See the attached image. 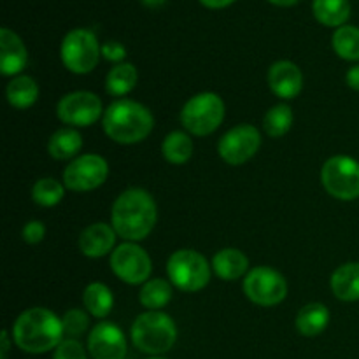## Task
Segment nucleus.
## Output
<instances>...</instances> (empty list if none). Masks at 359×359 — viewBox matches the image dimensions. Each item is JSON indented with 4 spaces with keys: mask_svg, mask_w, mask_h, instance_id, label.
Here are the masks:
<instances>
[{
    "mask_svg": "<svg viewBox=\"0 0 359 359\" xmlns=\"http://www.w3.org/2000/svg\"><path fill=\"white\" fill-rule=\"evenodd\" d=\"M112 228L125 241H142L153 231L158 219L153 196L139 188L123 191L112 205Z\"/></svg>",
    "mask_w": 359,
    "mask_h": 359,
    "instance_id": "nucleus-1",
    "label": "nucleus"
},
{
    "mask_svg": "<svg viewBox=\"0 0 359 359\" xmlns=\"http://www.w3.org/2000/svg\"><path fill=\"white\" fill-rule=\"evenodd\" d=\"M63 323L49 309L34 307L25 311L13 326V339L21 351L42 354L63 342Z\"/></svg>",
    "mask_w": 359,
    "mask_h": 359,
    "instance_id": "nucleus-2",
    "label": "nucleus"
},
{
    "mask_svg": "<svg viewBox=\"0 0 359 359\" xmlns=\"http://www.w3.org/2000/svg\"><path fill=\"white\" fill-rule=\"evenodd\" d=\"M102 125L114 142L135 144L149 135L154 119L146 105L133 100H118L107 107Z\"/></svg>",
    "mask_w": 359,
    "mask_h": 359,
    "instance_id": "nucleus-3",
    "label": "nucleus"
},
{
    "mask_svg": "<svg viewBox=\"0 0 359 359\" xmlns=\"http://www.w3.org/2000/svg\"><path fill=\"white\" fill-rule=\"evenodd\" d=\"M177 328L170 316L160 311L140 314L132 326V342L140 353L158 356L174 347Z\"/></svg>",
    "mask_w": 359,
    "mask_h": 359,
    "instance_id": "nucleus-4",
    "label": "nucleus"
},
{
    "mask_svg": "<svg viewBox=\"0 0 359 359\" xmlns=\"http://www.w3.org/2000/svg\"><path fill=\"white\" fill-rule=\"evenodd\" d=\"M167 273L170 283L186 293L203 290L210 280V269L207 259L191 249L175 251L168 258Z\"/></svg>",
    "mask_w": 359,
    "mask_h": 359,
    "instance_id": "nucleus-5",
    "label": "nucleus"
},
{
    "mask_svg": "<svg viewBox=\"0 0 359 359\" xmlns=\"http://www.w3.org/2000/svg\"><path fill=\"white\" fill-rule=\"evenodd\" d=\"M224 119V104L216 93H200L186 102L181 121L189 133L198 137L210 135Z\"/></svg>",
    "mask_w": 359,
    "mask_h": 359,
    "instance_id": "nucleus-6",
    "label": "nucleus"
},
{
    "mask_svg": "<svg viewBox=\"0 0 359 359\" xmlns=\"http://www.w3.org/2000/svg\"><path fill=\"white\" fill-rule=\"evenodd\" d=\"M102 48L93 32L77 28L69 32L62 42V62L70 72L88 74L98 65Z\"/></svg>",
    "mask_w": 359,
    "mask_h": 359,
    "instance_id": "nucleus-7",
    "label": "nucleus"
},
{
    "mask_svg": "<svg viewBox=\"0 0 359 359\" xmlns=\"http://www.w3.org/2000/svg\"><path fill=\"white\" fill-rule=\"evenodd\" d=\"M321 181L333 198L346 202L359 198V163L353 158H330L321 170Z\"/></svg>",
    "mask_w": 359,
    "mask_h": 359,
    "instance_id": "nucleus-8",
    "label": "nucleus"
},
{
    "mask_svg": "<svg viewBox=\"0 0 359 359\" xmlns=\"http://www.w3.org/2000/svg\"><path fill=\"white\" fill-rule=\"evenodd\" d=\"M244 293L259 307H273L286 298L287 284L277 270L256 266L245 276Z\"/></svg>",
    "mask_w": 359,
    "mask_h": 359,
    "instance_id": "nucleus-9",
    "label": "nucleus"
},
{
    "mask_svg": "<svg viewBox=\"0 0 359 359\" xmlns=\"http://www.w3.org/2000/svg\"><path fill=\"white\" fill-rule=\"evenodd\" d=\"M111 269L123 283L142 284L149 279L153 265L149 255L140 245L126 242L112 251Z\"/></svg>",
    "mask_w": 359,
    "mask_h": 359,
    "instance_id": "nucleus-10",
    "label": "nucleus"
},
{
    "mask_svg": "<svg viewBox=\"0 0 359 359\" xmlns=\"http://www.w3.org/2000/svg\"><path fill=\"white\" fill-rule=\"evenodd\" d=\"M109 165L98 154H83L76 158L63 172L65 186L72 191H91L105 182Z\"/></svg>",
    "mask_w": 359,
    "mask_h": 359,
    "instance_id": "nucleus-11",
    "label": "nucleus"
},
{
    "mask_svg": "<svg viewBox=\"0 0 359 359\" xmlns=\"http://www.w3.org/2000/svg\"><path fill=\"white\" fill-rule=\"evenodd\" d=\"M262 146V135L251 125H238L219 140V156L228 165H242L251 160Z\"/></svg>",
    "mask_w": 359,
    "mask_h": 359,
    "instance_id": "nucleus-12",
    "label": "nucleus"
},
{
    "mask_svg": "<svg viewBox=\"0 0 359 359\" xmlns=\"http://www.w3.org/2000/svg\"><path fill=\"white\" fill-rule=\"evenodd\" d=\"M56 114L65 125L90 126L102 116V102L91 91H74L58 102Z\"/></svg>",
    "mask_w": 359,
    "mask_h": 359,
    "instance_id": "nucleus-13",
    "label": "nucleus"
},
{
    "mask_svg": "<svg viewBox=\"0 0 359 359\" xmlns=\"http://www.w3.org/2000/svg\"><path fill=\"white\" fill-rule=\"evenodd\" d=\"M88 349L93 359H125V335L112 323H100L88 337Z\"/></svg>",
    "mask_w": 359,
    "mask_h": 359,
    "instance_id": "nucleus-14",
    "label": "nucleus"
},
{
    "mask_svg": "<svg viewBox=\"0 0 359 359\" xmlns=\"http://www.w3.org/2000/svg\"><path fill=\"white\" fill-rule=\"evenodd\" d=\"M269 84L270 90L280 98H294L300 95L302 86H304V76L300 69L293 62H276L269 70Z\"/></svg>",
    "mask_w": 359,
    "mask_h": 359,
    "instance_id": "nucleus-15",
    "label": "nucleus"
},
{
    "mask_svg": "<svg viewBox=\"0 0 359 359\" xmlns=\"http://www.w3.org/2000/svg\"><path fill=\"white\" fill-rule=\"evenodd\" d=\"M28 51L23 41L9 28L0 30V72L16 76L27 67Z\"/></svg>",
    "mask_w": 359,
    "mask_h": 359,
    "instance_id": "nucleus-16",
    "label": "nucleus"
},
{
    "mask_svg": "<svg viewBox=\"0 0 359 359\" xmlns=\"http://www.w3.org/2000/svg\"><path fill=\"white\" fill-rule=\"evenodd\" d=\"M114 228L105 223H93L81 233L79 249L88 258H102L107 255L116 242Z\"/></svg>",
    "mask_w": 359,
    "mask_h": 359,
    "instance_id": "nucleus-17",
    "label": "nucleus"
},
{
    "mask_svg": "<svg viewBox=\"0 0 359 359\" xmlns=\"http://www.w3.org/2000/svg\"><path fill=\"white\" fill-rule=\"evenodd\" d=\"M332 291L339 300H359V263H346L332 276Z\"/></svg>",
    "mask_w": 359,
    "mask_h": 359,
    "instance_id": "nucleus-18",
    "label": "nucleus"
},
{
    "mask_svg": "<svg viewBox=\"0 0 359 359\" xmlns=\"http://www.w3.org/2000/svg\"><path fill=\"white\" fill-rule=\"evenodd\" d=\"M249 262L238 249H221L212 259V269L216 276L223 280H237L248 272Z\"/></svg>",
    "mask_w": 359,
    "mask_h": 359,
    "instance_id": "nucleus-19",
    "label": "nucleus"
},
{
    "mask_svg": "<svg viewBox=\"0 0 359 359\" xmlns=\"http://www.w3.org/2000/svg\"><path fill=\"white\" fill-rule=\"evenodd\" d=\"M330 323V312L323 304L305 305L297 318V328L304 337H318Z\"/></svg>",
    "mask_w": 359,
    "mask_h": 359,
    "instance_id": "nucleus-20",
    "label": "nucleus"
},
{
    "mask_svg": "<svg viewBox=\"0 0 359 359\" xmlns=\"http://www.w3.org/2000/svg\"><path fill=\"white\" fill-rule=\"evenodd\" d=\"M83 147V137L74 128H62L49 139L48 151L55 160H70Z\"/></svg>",
    "mask_w": 359,
    "mask_h": 359,
    "instance_id": "nucleus-21",
    "label": "nucleus"
},
{
    "mask_svg": "<svg viewBox=\"0 0 359 359\" xmlns=\"http://www.w3.org/2000/svg\"><path fill=\"white\" fill-rule=\"evenodd\" d=\"M83 304L86 311L95 318H107L114 305L111 290L102 283H91L83 293Z\"/></svg>",
    "mask_w": 359,
    "mask_h": 359,
    "instance_id": "nucleus-22",
    "label": "nucleus"
},
{
    "mask_svg": "<svg viewBox=\"0 0 359 359\" xmlns=\"http://www.w3.org/2000/svg\"><path fill=\"white\" fill-rule=\"evenodd\" d=\"M314 16L326 27H342L351 16L349 0H314Z\"/></svg>",
    "mask_w": 359,
    "mask_h": 359,
    "instance_id": "nucleus-23",
    "label": "nucleus"
},
{
    "mask_svg": "<svg viewBox=\"0 0 359 359\" xmlns=\"http://www.w3.org/2000/svg\"><path fill=\"white\" fill-rule=\"evenodd\" d=\"M39 86L32 77L20 76L14 77L7 84V100L16 109H28L37 102Z\"/></svg>",
    "mask_w": 359,
    "mask_h": 359,
    "instance_id": "nucleus-24",
    "label": "nucleus"
},
{
    "mask_svg": "<svg viewBox=\"0 0 359 359\" xmlns=\"http://www.w3.org/2000/svg\"><path fill=\"white\" fill-rule=\"evenodd\" d=\"M137 79H139V74H137V69L132 63H119L107 74L105 90H107L109 95L123 97V95L130 93L135 88Z\"/></svg>",
    "mask_w": 359,
    "mask_h": 359,
    "instance_id": "nucleus-25",
    "label": "nucleus"
},
{
    "mask_svg": "<svg viewBox=\"0 0 359 359\" xmlns=\"http://www.w3.org/2000/svg\"><path fill=\"white\" fill-rule=\"evenodd\" d=\"M161 153L168 163L182 165L191 158L193 154V140L189 135L182 132H172L165 137Z\"/></svg>",
    "mask_w": 359,
    "mask_h": 359,
    "instance_id": "nucleus-26",
    "label": "nucleus"
},
{
    "mask_svg": "<svg viewBox=\"0 0 359 359\" xmlns=\"http://www.w3.org/2000/svg\"><path fill=\"white\" fill-rule=\"evenodd\" d=\"M140 304L149 311H158L172 300V287L163 279H151L144 284L139 294Z\"/></svg>",
    "mask_w": 359,
    "mask_h": 359,
    "instance_id": "nucleus-27",
    "label": "nucleus"
},
{
    "mask_svg": "<svg viewBox=\"0 0 359 359\" xmlns=\"http://www.w3.org/2000/svg\"><path fill=\"white\" fill-rule=\"evenodd\" d=\"M291 125H293V111L287 104L273 105L263 119V128L272 139L286 135L291 130Z\"/></svg>",
    "mask_w": 359,
    "mask_h": 359,
    "instance_id": "nucleus-28",
    "label": "nucleus"
},
{
    "mask_svg": "<svg viewBox=\"0 0 359 359\" xmlns=\"http://www.w3.org/2000/svg\"><path fill=\"white\" fill-rule=\"evenodd\" d=\"M332 44L340 58L356 62V60H359V28L340 27L333 34Z\"/></svg>",
    "mask_w": 359,
    "mask_h": 359,
    "instance_id": "nucleus-29",
    "label": "nucleus"
},
{
    "mask_svg": "<svg viewBox=\"0 0 359 359\" xmlns=\"http://www.w3.org/2000/svg\"><path fill=\"white\" fill-rule=\"evenodd\" d=\"M63 195H65L63 186L51 177L39 179L32 189V198L41 207H55L56 203L62 202Z\"/></svg>",
    "mask_w": 359,
    "mask_h": 359,
    "instance_id": "nucleus-30",
    "label": "nucleus"
},
{
    "mask_svg": "<svg viewBox=\"0 0 359 359\" xmlns=\"http://www.w3.org/2000/svg\"><path fill=\"white\" fill-rule=\"evenodd\" d=\"M62 323H63V332H65V335H69L70 339H77V337H81L88 330L90 319H88V316L84 314V311L72 309V311L65 312Z\"/></svg>",
    "mask_w": 359,
    "mask_h": 359,
    "instance_id": "nucleus-31",
    "label": "nucleus"
},
{
    "mask_svg": "<svg viewBox=\"0 0 359 359\" xmlns=\"http://www.w3.org/2000/svg\"><path fill=\"white\" fill-rule=\"evenodd\" d=\"M53 359H86V353L76 339H67L56 347Z\"/></svg>",
    "mask_w": 359,
    "mask_h": 359,
    "instance_id": "nucleus-32",
    "label": "nucleus"
},
{
    "mask_svg": "<svg viewBox=\"0 0 359 359\" xmlns=\"http://www.w3.org/2000/svg\"><path fill=\"white\" fill-rule=\"evenodd\" d=\"M46 235V226L41 221H30V223L25 224L23 228V241L27 244H39V242L44 241Z\"/></svg>",
    "mask_w": 359,
    "mask_h": 359,
    "instance_id": "nucleus-33",
    "label": "nucleus"
},
{
    "mask_svg": "<svg viewBox=\"0 0 359 359\" xmlns=\"http://www.w3.org/2000/svg\"><path fill=\"white\" fill-rule=\"evenodd\" d=\"M102 56L109 62H123L126 56V48L121 44V42L109 41L105 44H102Z\"/></svg>",
    "mask_w": 359,
    "mask_h": 359,
    "instance_id": "nucleus-34",
    "label": "nucleus"
},
{
    "mask_svg": "<svg viewBox=\"0 0 359 359\" xmlns=\"http://www.w3.org/2000/svg\"><path fill=\"white\" fill-rule=\"evenodd\" d=\"M346 81H347V84H349V88H353V90L359 91V65L353 67V69L347 72Z\"/></svg>",
    "mask_w": 359,
    "mask_h": 359,
    "instance_id": "nucleus-35",
    "label": "nucleus"
},
{
    "mask_svg": "<svg viewBox=\"0 0 359 359\" xmlns=\"http://www.w3.org/2000/svg\"><path fill=\"white\" fill-rule=\"evenodd\" d=\"M200 2L205 7H209V9H223V7L231 6L235 0H200Z\"/></svg>",
    "mask_w": 359,
    "mask_h": 359,
    "instance_id": "nucleus-36",
    "label": "nucleus"
},
{
    "mask_svg": "<svg viewBox=\"0 0 359 359\" xmlns=\"http://www.w3.org/2000/svg\"><path fill=\"white\" fill-rule=\"evenodd\" d=\"M269 2H272L273 6H280V7H291L294 6V4H298L300 0H269Z\"/></svg>",
    "mask_w": 359,
    "mask_h": 359,
    "instance_id": "nucleus-37",
    "label": "nucleus"
},
{
    "mask_svg": "<svg viewBox=\"0 0 359 359\" xmlns=\"http://www.w3.org/2000/svg\"><path fill=\"white\" fill-rule=\"evenodd\" d=\"M165 2H167V0H142L144 6L151 7V9H154V7H161Z\"/></svg>",
    "mask_w": 359,
    "mask_h": 359,
    "instance_id": "nucleus-38",
    "label": "nucleus"
},
{
    "mask_svg": "<svg viewBox=\"0 0 359 359\" xmlns=\"http://www.w3.org/2000/svg\"><path fill=\"white\" fill-rule=\"evenodd\" d=\"M149 359H163V358H156V356H153V358H149Z\"/></svg>",
    "mask_w": 359,
    "mask_h": 359,
    "instance_id": "nucleus-39",
    "label": "nucleus"
}]
</instances>
